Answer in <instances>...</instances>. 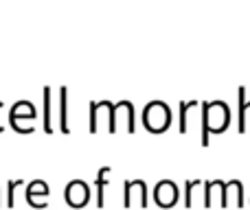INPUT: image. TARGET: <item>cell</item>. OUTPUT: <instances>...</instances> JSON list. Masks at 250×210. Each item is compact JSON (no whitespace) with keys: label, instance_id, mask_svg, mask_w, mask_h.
Wrapping results in <instances>:
<instances>
[{"label":"cell","instance_id":"cell-1","mask_svg":"<svg viewBox=\"0 0 250 210\" xmlns=\"http://www.w3.org/2000/svg\"><path fill=\"white\" fill-rule=\"evenodd\" d=\"M204 118H202V142H208V132H224L229 125L230 112L224 101H213V103H204L202 107Z\"/></svg>","mask_w":250,"mask_h":210},{"label":"cell","instance_id":"cell-2","mask_svg":"<svg viewBox=\"0 0 250 210\" xmlns=\"http://www.w3.org/2000/svg\"><path fill=\"white\" fill-rule=\"evenodd\" d=\"M143 123L149 132H163L171 123V112L163 101H151L143 112Z\"/></svg>","mask_w":250,"mask_h":210},{"label":"cell","instance_id":"cell-3","mask_svg":"<svg viewBox=\"0 0 250 210\" xmlns=\"http://www.w3.org/2000/svg\"><path fill=\"white\" fill-rule=\"evenodd\" d=\"M88 197H90V191H88V186L83 182L75 180L66 186V202L70 206H83L88 202Z\"/></svg>","mask_w":250,"mask_h":210},{"label":"cell","instance_id":"cell-4","mask_svg":"<svg viewBox=\"0 0 250 210\" xmlns=\"http://www.w3.org/2000/svg\"><path fill=\"white\" fill-rule=\"evenodd\" d=\"M156 199H158L160 206H171L178 199V189L173 182H160L156 186Z\"/></svg>","mask_w":250,"mask_h":210}]
</instances>
